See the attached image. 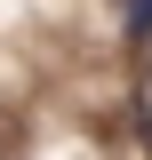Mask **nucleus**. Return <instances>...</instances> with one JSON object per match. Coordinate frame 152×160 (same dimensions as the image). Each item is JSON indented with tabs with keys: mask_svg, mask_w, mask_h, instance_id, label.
<instances>
[{
	"mask_svg": "<svg viewBox=\"0 0 152 160\" xmlns=\"http://www.w3.org/2000/svg\"><path fill=\"white\" fill-rule=\"evenodd\" d=\"M120 32H128V40H152V0H120Z\"/></svg>",
	"mask_w": 152,
	"mask_h": 160,
	"instance_id": "nucleus-1",
	"label": "nucleus"
}]
</instances>
